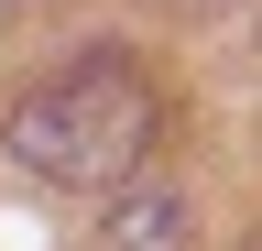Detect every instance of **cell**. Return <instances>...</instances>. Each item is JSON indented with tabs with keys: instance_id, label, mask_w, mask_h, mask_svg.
I'll use <instances>...</instances> for the list:
<instances>
[{
	"instance_id": "cell-1",
	"label": "cell",
	"mask_w": 262,
	"mask_h": 251,
	"mask_svg": "<svg viewBox=\"0 0 262 251\" xmlns=\"http://www.w3.org/2000/svg\"><path fill=\"white\" fill-rule=\"evenodd\" d=\"M153 131H164V99H153V77L131 66V55H88V66L22 87L11 120H0V142H11L22 175H44V186H88V197L142 175Z\"/></svg>"
},
{
	"instance_id": "cell-2",
	"label": "cell",
	"mask_w": 262,
	"mask_h": 251,
	"mask_svg": "<svg viewBox=\"0 0 262 251\" xmlns=\"http://www.w3.org/2000/svg\"><path fill=\"white\" fill-rule=\"evenodd\" d=\"M98 251H196V208L175 186H131V197H110V218H98Z\"/></svg>"
},
{
	"instance_id": "cell-3",
	"label": "cell",
	"mask_w": 262,
	"mask_h": 251,
	"mask_svg": "<svg viewBox=\"0 0 262 251\" xmlns=\"http://www.w3.org/2000/svg\"><path fill=\"white\" fill-rule=\"evenodd\" d=\"M175 11H219V0H175Z\"/></svg>"
}]
</instances>
